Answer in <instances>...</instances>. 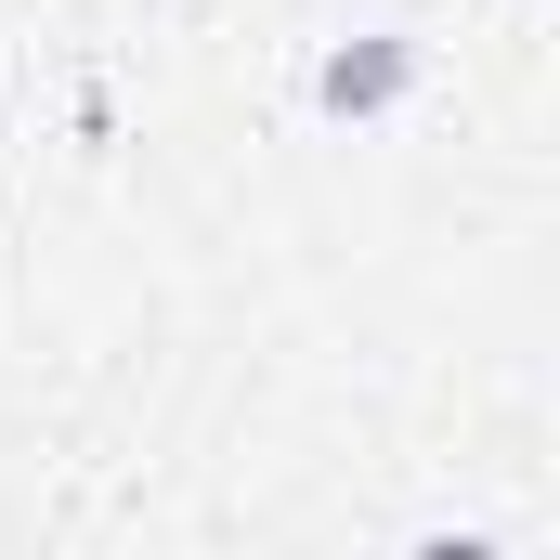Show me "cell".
Listing matches in <instances>:
<instances>
[{
	"label": "cell",
	"mask_w": 560,
	"mask_h": 560,
	"mask_svg": "<svg viewBox=\"0 0 560 560\" xmlns=\"http://www.w3.org/2000/svg\"><path fill=\"white\" fill-rule=\"evenodd\" d=\"M392 92H405V52H392V39H378V52H339V66H326V105H392Z\"/></svg>",
	"instance_id": "obj_1"
}]
</instances>
